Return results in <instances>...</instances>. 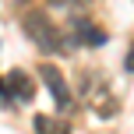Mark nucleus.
<instances>
[{
  "mask_svg": "<svg viewBox=\"0 0 134 134\" xmlns=\"http://www.w3.org/2000/svg\"><path fill=\"white\" fill-rule=\"evenodd\" d=\"M21 25L28 28V35H32V42H39L46 53H60V46H64V39L57 35V28H53V21L46 18L42 11H28L25 18H21Z\"/></svg>",
  "mask_w": 134,
  "mask_h": 134,
  "instance_id": "obj_1",
  "label": "nucleus"
},
{
  "mask_svg": "<svg viewBox=\"0 0 134 134\" xmlns=\"http://www.w3.org/2000/svg\"><path fill=\"white\" fill-rule=\"evenodd\" d=\"M42 81H46V88H49V95H53L57 109H60V113H71V109H74V99H71V92H67L64 74L57 71L53 64H46V67H42Z\"/></svg>",
  "mask_w": 134,
  "mask_h": 134,
  "instance_id": "obj_2",
  "label": "nucleus"
},
{
  "mask_svg": "<svg viewBox=\"0 0 134 134\" xmlns=\"http://www.w3.org/2000/svg\"><path fill=\"white\" fill-rule=\"evenodd\" d=\"M4 81H7V95H11L14 106H18V102H32L35 88H32V78H28L25 71H11Z\"/></svg>",
  "mask_w": 134,
  "mask_h": 134,
  "instance_id": "obj_3",
  "label": "nucleus"
},
{
  "mask_svg": "<svg viewBox=\"0 0 134 134\" xmlns=\"http://www.w3.org/2000/svg\"><path fill=\"white\" fill-rule=\"evenodd\" d=\"M71 28L78 32L74 39L88 42V46H102V42H106V32H102V28H95L92 21H85V18H71ZM74 39H71V42H74Z\"/></svg>",
  "mask_w": 134,
  "mask_h": 134,
  "instance_id": "obj_4",
  "label": "nucleus"
},
{
  "mask_svg": "<svg viewBox=\"0 0 134 134\" xmlns=\"http://www.w3.org/2000/svg\"><path fill=\"white\" fill-rule=\"evenodd\" d=\"M32 127H35V134H71V124L64 116H35Z\"/></svg>",
  "mask_w": 134,
  "mask_h": 134,
  "instance_id": "obj_5",
  "label": "nucleus"
},
{
  "mask_svg": "<svg viewBox=\"0 0 134 134\" xmlns=\"http://www.w3.org/2000/svg\"><path fill=\"white\" fill-rule=\"evenodd\" d=\"M0 106H4V109H7V106H14L11 95H7V81H4V78H0Z\"/></svg>",
  "mask_w": 134,
  "mask_h": 134,
  "instance_id": "obj_6",
  "label": "nucleus"
},
{
  "mask_svg": "<svg viewBox=\"0 0 134 134\" xmlns=\"http://www.w3.org/2000/svg\"><path fill=\"white\" fill-rule=\"evenodd\" d=\"M124 67H127V71H131V74H134V46H131V49H127V60H124Z\"/></svg>",
  "mask_w": 134,
  "mask_h": 134,
  "instance_id": "obj_7",
  "label": "nucleus"
}]
</instances>
